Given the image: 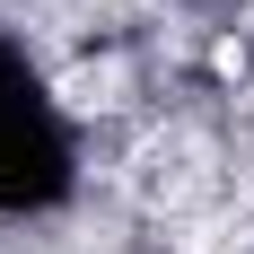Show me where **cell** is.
Wrapping results in <instances>:
<instances>
[{"mask_svg":"<svg viewBox=\"0 0 254 254\" xmlns=\"http://www.w3.org/2000/svg\"><path fill=\"white\" fill-rule=\"evenodd\" d=\"M62 88H70V105H79V114H88V105H114V97H123V62H97V70H70Z\"/></svg>","mask_w":254,"mask_h":254,"instance_id":"1","label":"cell"}]
</instances>
